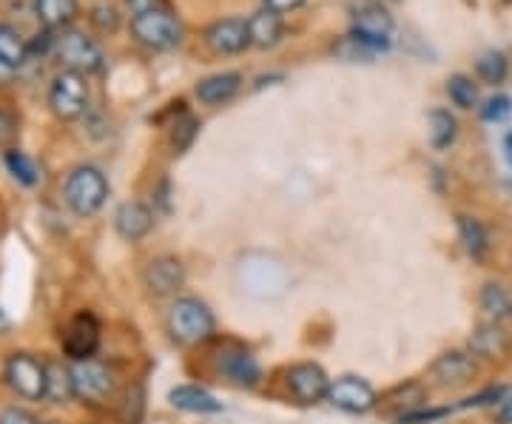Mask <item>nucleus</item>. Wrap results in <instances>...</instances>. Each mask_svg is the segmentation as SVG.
Here are the masks:
<instances>
[{
  "instance_id": "nucleus-1",
  "label": "nucleus",
  "mask_w": 512,
  "mask_h": 424,
  "mask_svg": "<svg viewBox=\"0 0 512 424\" xmlns=\"http://www.w3.org/2000/svg\"><path fill=\"white\" fill-rule=\"evenodd\" d=\"M165 325H168V333H171V342H177L180 348L205 345L217 333V319L211 314V308L202 299H197V296L174 299Z\"/></svg>"
},
{
  "instance_id": "nucleus-2",
  "label": "nucleus",
  "mask_w": 512,
  "mask_h": 424,
  "mask_svg": "<svg viewBox=\"0 0 512 424\" xmlns=\"http://www.w3.org/2000/svg\"><path fill=\"white\" fill-rule=\"evenodd\" d=\"M350 40L367 49L370 55H382L393 43V15L379 0H359L350 9Z\"/></svg>"
},
{
  "instance_id": "nucleus-3",
  "label": "nucleus",
  "mask_w": 512,
  "mask_h": 424,
  "mask_svg": "<svg viewBox=\"0 0 512 424\" xmlns=\"http://www.w3.org/2000/svg\"><path fill=\"white\" fill-rule=\"evenodd\" d=\"M63 197L77 217H94L109 200V180L97 166H77L63 183Z\"/></svg>"
},
{
  "instance_id": "nucleus-4",
  "label": "nucleus",
  "mask_w": 512,
  "mask_h": 424,
  "mask_svg": "<svg viewBox=\"0 0 512 424\" xmlns=\"http://www.w3.org/2000/svg\"><path fill=\"white\" fill-rule=\"evenodd\" d=\"M131 37L151 52H171L183 43V23L168 9H148L131 18Z\"/></svg>"
},
{
  "instance_id": "nucleus-5",
  "label": "nucleus",
  "mask_w": 512,
  "mask_h": 424,
  "mask_svg": "<svg viewBox=\"0 0 512 424\" xmlns=\"http://www.w3.org/2000/svg\"><path fill=\"white\" fill-rule=\"evenodd\" d=\"M3 379L9 390L26 402L46 399V362L35 359L32 353H12L3 365Z\"/></svg>"
},
{
  "instance_id": "nucleus-6",
  "label": "nucleus",
  "mask_w": 512,
  "mask_h": 424,
  "mask_svg": "<svg viewBox=\"0 0 512 424\" xmlns=\"http://www.w3.org/2000/svg\"><path fill=\"white\" fill-rule=\"evenodd\" d=\"M49 109L55 111L60 120H77L89 109V83L86 74L80 72H63L57 74L49 86Z\"/></svg>"
},
{
  "instance_id": "nucleus-7",
  "label": "nucleus",
  "mask_w": 512,
  "mask_h": 424,
  "mask_svg": "<svg viewBox=\"0 0 512 424\" xmlns=\"http://www.w3.org/2000/svg\"><path fill=\"white\" fill-rule=\"evenodd\" d=\"M72 382L74 399H80L86 405H106L114 396V373L100 359L72 362Z\"/></svg>"
},
{
  "instance_id": "nucleus-8",
  "label": "nucleus",
  "mask_w": 512,
  "mask_h": 424,
  "mask_svg": "<svg viewBox=\"0 0 512 424\" xmlns=\"http://www.w3.org/2000/svg\"><path fill=\"white\" fill-rule=\"evenodd\" d=\"M328 402L342 413L365 416V413L379 407V396H376L373 385L362 376H339V379L330 382Z\"/></svg>"
},
{
  "instance_id": "nucleus-9",
  "label": "nucleus",
  "mask_w": 512,
  "mask_h": 424,
  "mask_svg": "<svg viewBox=\"0 0 512 424\" xmlns=\"http://www.w3.org/2000/svg\"><path fill=\"white\" fill-rule=\"evenodd\" d=\"M60 345L63 353L69 356V362H83V359H94V353L100 348V322L97 316L89 311L74 314L66 328L60 331Z\"/></svg>"
},
{
  "instance_id": "nucleus-10",
  "label": "nucleus",
  "mask_w": 512,
  "mask_h": 424,
  "mask_svg": "<svg viewBox=\"0 0 512 424\" xmlns=\"http://www.w3.org/2000/svg\"><path fill=\"white\" fill-rule=\"evenodd\" d=\"M55 52L60 57V63L69 69V72L80 74H94L103 69V49L94 43L92 37H86L83 32H63L57 37Z\"/></svg>"
},
{
  "instance_id": "nucleus-11",
  "label": "nucleus",
  "mask_w": 512,
  "mask_h": 424,
  "mask_svg": "<svg viewBox=\"0 0 512 424\" xmlns=\"http://www.w3.org/2000/svg\"><path fill=\"white\" fill-rule=\"evenodd\" d=\"M330 379L322 365L316 362H299V365H291L288 373H285V385H288V393L299 405H319V402H328V390Z\"/></svg>"
},
{
  "instance_id": "nucleus-12",
  "label": "nucleus",
  "mask_w": 512,
  "mask_h": 424,
  "mask_svg": "<svg viewBox=\"0 0 512 424\" xmlns=\"http://www.w3.org/2000/svg\"><path fill=\"white\" fill-rule=\"evenodd\" d=\"M205 43L214 55H239L251 46V32L248 20L242 18H222L214 20L205 29Z\"/></svg>"
},
{
  "instance_id": "nucleus-13",
  "label": "nucleus",
  "mask_w": 512,
  "mask_h": 424,
  "mask_svg": "<svg viewBox=\"0 0 512 424\" xmlns=\"http://www.w3.org/2000/svg\"><path fill=\"white\" fill-rule=\"evenodd\" d=\"M217 370L222 373V379H228L237 388H256L259 379H262V370H259L256 356H251L245 348H237V345L220 351V356H217Z\"/></svg>"
},
{
  "instance_id": "nucleus-14",
  "label": "nucleus",
  "mask_w": 512,
  "mask_h": 424,
  "mask_svg": "<svg viewBox=\"0 0 512 424\" xmlns=\"http://www.w3.org/2000/svg\"><path fill=\"white\" fill-rule=\"evenodd\" d=\"M430 376L439 382L441 388H464V385H470V382L476 379L478 368L470 353L450 351L441 353L439 359L433 362Z\"/></svg>"
},
{
  "instance_id": "nucleus-15",
  "label": "nucleus",
  "mask_w": 512,
  "mask_h": 424,
  "mask_svg": "<svg viewBox=\"0 0 512 424\" xmlns=\"http://www.w3.org/2000/svg\"><path fill=\"white\" fill-rule=\"evenodd\" d=\"M146 288L154 296H174L185 285V265L177 257H157L146 265Z\"/></svg>"
},
{
  "instance_id": "nucleus-16",
  "label": "nucleus",
  "mask_w": 512,
  "mask_h": 424,
  "mask_svg": "<svg viewBox=\"0 0 512 424\" xmlns=\"http://www.w3.org/2000/svg\"><path fill=\"white\" fill-rule=\"evenodd\" d=\"M470 353L473 356H481V359H507L512 351V336L498 322H484L478 325L476 331L470 333Z\"/></svg>"
},
{
  "instance_id": "nucleus-17",
  "label": "nucleus",
  "mask_w": 512,
  "mask_h": 424,
  "mask_svg": "<svg viewBox=\"0 0 512 424\" xmlns=\"http://www.w3.org/2000/svg\"><path fill=\"white\" fill-rule=\"evenodd\" d=\"M114 228L128 242H140L154 228V214L143 203H123L114 211Z\"/></svg>"
},
{
  "instance_id": "nucleus-18",
  "label": "nucleus",
  "mask_w": 512,
  "mask_h": 424,
  "mask_svg": "<svg viewBox=\"0 0 512 424\" xmlns=\"http://www.w3.org/2000/svg\"><path fill=\"white\" fill-rule=\"evenodd\" d=\"M379 405L384 407V413L393 422H402L404 416H410V413H416L421 407H427V390L421 388L419 382H407L402 388L390 390Z\"/></svg>"
},
{
  "instance_id": "nucleus-19",
  "label": "nucleus",
  "mask_w": 512,
  "mask_h": 424,
  "mask_svg": "<svg viewBox=\"0 0 512 424\" xmlns=\"http://www.w3.org/2000/svg\"><path fill=\"white\" fill-rule=\"evenodd\" d=\"M239 86H242V77L237 72H222L200 80L194 94L205 106H225V103H231L237 97Z\"/></svg>"
},
{
  "instance_id": "nucleus-20",
  "label": "nucleus",
  "mask_w": 512,
  "mask_h": 424,
  "mask_svg": "<svg viewBox=\"0 0 512 424\" xmlns=\"http://www.w3.org/2000/svg\"><path fill=\"white\" fill-rule=\"evenodd\" d=\"M168 402L185 410V413H200V416H211V413H222V402H217L214 393H208L200 385H177L168 390Z\"/></svg>"
},
{
  "instance_id": "nucleus-21",
  "label": "nucleus",
  "mask_w": 512,
  "mask_h": 424,
  "mask_svg": "<svg viewBox=\"0 0 512 424\" xmlns=\"http://www.w3.org/2000/svg\"><path fill=\"white\" fill-rule=\"evenodd\" d=\"M248 32H251V46L274 49L285 35V23H282V15H276L271 9H259L254 18H248Z\"/></svg>"
},
{
  "instance_id": "nucleus-22",
  "label": "nucleus",
  "mask_w": 512,
  "mask_h": 424,
  "mask_svg": "<svg viewBox=\"0 0 512 424\" xmlns=\"http://www.w3.org/2000/svg\"><path fill=\"white\" fill-rule=\"evenodd\" d=\"M29 57V40L12 23H0V63L18 72L29 63Z\"/></svg>"
},
{
  "instance_id": "nucleus-23",
  "label": "nucleus",
  "mask_w": 512,
  "mask_h": 424,
  "mask_svg": "<svg viewBox=\"0 0 512 424\" xmlns=\"http://www.w3.org/2000/svg\"><path fill=\"white\" fill-rule=\"evenodd\" d=\"M74 399V382H72V365H63L57 359L46 362V402L63 405Z\"/></svg>"
},
{
  "instance_id": "nucleus-24",
  "label": "nucleus",
  "mask_w": 512,
  "mask_h": 424,
  "mask_svg": "<svg viewBox=\"0 0 512 424\" xmlns=\"http://www.w3.org/2000/svg\"><path fill=\"white\" fill-rule=\"evenodd\" d=\"M35 15L49 32L66 29L77 18V0H35Z\"/></svg>"
},
{
  "instance_id": "nucleus-25",
  "label": "nucleus",
  "mask_w": 512,
  "mask_h": 424,
  "mask_svg": "<svg viewBox=\"0 0 512 424\" xmlns=\"http://www.w3.org/2000/svg\"><path fill=\"white\" fill-rule=\"evenodd\" d=\"M458 240L464 245L467 257L484 259L487 251H490V234H487V228L476 217H467V214L458 217Z\"/></svg>"
},
{
  "instance_id": "nucleus-26",
  "label": "nucleus",
  "mask_w": 512,
  "mask_h": 424,
  "mask_svg": "<svg viewBox=\"0 0 512 424\" xmlns=\"http://www.w3.org/2000/svg\"><path fill=\"white\" fill-rule=\"evenodd\" d=\"M458 120L447 109H433L427 114V137L436 151H444L456 143Z\"/></svg>"
},
{
  "instance_id": "nucleus-27",
  "label": "nucleus",
  "mask_w": 512,
  "mask_h": 424,
  "mask_svg": "<svg viewBox=\"0 0 512 424\" xmlns=\"http://www.w3.org/2000/svg\"><path fill=\"white\" fill-rule=\"evenodd\" d=\"M481 311L490 316V322H510L512 319V296L507 294V288H501V285H484V291H481Z\"/></svg>"
},
{
  "instance_id": "nucleus-28",
  "label": "nucleus",
  "mask_w": 512,
  "mask_h": 424,
  "mask_svg": "<svg viewBox=\"0 0 512 424\" xmlns=\"http://www.w3.org/2000/svg\"><path fill=\"white\" fill-rule=\"evenodd\" d=\"M447 97L458 109H478V83L467 74H453V77H447Z\"/></svg>"
},
{
  "instance_id": "nucleus-29",
  "label": "nucleus",
  "mask_w": 512,
  "mask_h": 424,
  "mask_svg": "<svg viewBox=\"0 0 512 424\" xmlns=\"http://www.w3.org/2000/svg\"><path fill=\"white\" fill-rule=\"evenodd\" d=\"M3 166H6V171H9L20 185H26V188H32V185H37V180H40V174H37V166L32 163V157H26V154L18 151V148L3 151Z\"/></svg>"
},
{
  "instance_id": "nucleus-30",
  "label": "nucleus",
  "mask_w": 512,
  "mask_h": 424,
  "mask_svg": "<svg viewBox=\"0 0 512 424\" xmlns=\"http://www.w3.org/2000/svg\"><path fill=\"white\" fill-rule=\"evenodd\" d=\"M476 74L478 80L495 86V83H504V80H507L510 63H507V57L501 55V52H487V55H481L476 60Z\"/></svg>"
},
{
  "instance_id": "nucleus-31",
  "label": "nucleus",
  "mask_w": 512,
  "mask_h": 424,
  "mask_svg": "<svg viewBox=\"0 0 512 424\" xmlns=\"http://www.w3.org/2000/svg\"><path fill=\"white\" fill-rule=\"evenodd\" d=\"M478 114L484 123H504L512 114V97L510 94H495V97H487L481 106H478Z\"/></svg>"
},
{
  "instance_id": "nucleus-32",
  "label": "nucleus",
  "mask_w": 512,
  "mask_h": 424,
  "mask_svg": "<svg viewBox=\"0 0 512 424\" xmlns=\"http://www.w3.org/2000/svg\"><path fill=\"white\" fill-rule=\"evenodd\" d=\"M197 131H200V120H194L191 114H180L177 117V123L171 126V146L177 148V151H185V148L194 143V137H197Z\"/></svg>"
},
{
  "instance_id": "nucleus-33",
  "label": "nucleus",
  "mask_w": 512,
  "mask_h": 424,
  "mask_svg": "<svg viewBox=\"0 0 512 424\" xmlns=\"http://www.w3.org/2000/svg\"><path fill=\"white\" fill-rule=\"evenodd\" d=\"M15 140H18V117L12 111L0 109V148L3 151L15 148Z\"/></svg>"
},
{
  "instance_id": "nucleus-34",
  "label": "nucleus",
  "mask_w": 512,
  "mask_h": 424,
  "mask_svg": "<svg viewBox=\"0 0 512 424\" xmlns=\"http://www.w3.org/2000/svg\"><path fill=\"white\" fill-rule=\"evenodd\" d=\"M89 18H92V23L100 29V32H114V29H117V23H120V18H117V9H114V6H106V3L94 6Z\"/></svg>"
},
{
  "instance_id": "nucleus-35",
  "label": "nucleus",
  "mask_w": 512,
  "mask_h": 424,
  "mask_svg": "<svg viewBox=\"0 0 512 424\" xmlns=\"http://www.w3.org/2000/svg\"><path fill=\"white\" fill-rule=\"evenodd\" d=\"M493 422L495 424H512V390H504V396L493 405Z\"/></svg>"
},
{
  "instance_id": "nucleus-36",
  "label": "nucleus",
  "mask_w": 512,
  "mask_h": 424,
  "mask_svg": "<svg viewBox=\"0 0 512 424\" xmlns=\"http://www.w3.org/2000/svg\"><path fill=\"white\" fill-rule=\"evenodd\" d=\"M0 424H37V419L23 407H6L0 413Z\"/></svg>"
},
{
  "instance_id": "nucleus-37",
  "label": "nucleus",
  "mask_w": 512,
  "mask_h": 424,
  "mask_svg": "<svg viewBox=\"0 0 512 424\" xmlns=\"http://www.w3.org/2000/svg\"><path fill=\"white\" fill-rule=\"evenodd\" d=\"M265 3V9H271L276 15H282V12H293V9H299L305 0H262Z\"/></svg>"
},
{
  "instance_id": "nucleus-38",
  "label": "nucleus",
  "mask_w": 512,
  "mask_h": 424,
  "mask_svg": "<svg viewBox=\"0 0 512 424\" xmlns=\"http://www.w3.org/2000/svg\"><path fill=\"white\" fill-rule=\"evenodd\" d=\"M126 6L134 15H140V12H148V9H160V0H126Z\"/></svg>"
},
{
  "instance_id": "nucleus-39",
  "label": "nucleus",
  "mask_w": 512,
  "mask_h": 424,
  "mask_svg": "<svg viewBox=\"0 0 512 424\" xmlns=\"http://www.w3.org/2000/svg\"><path fill=\"white\" fill-rule=\"evenodd\" d=\"M12 77H15V69H9L6 63H0V86H3V83H9Z\"/></svg>"
},
{
  "instance_id": "nucleus-40",
  "label": "nucleus",
  "mask_w": 512,
  "mask_h": 424,
  "mask_svg": "<svg viewBox=\"0 0 512 424\" xmlns=\"http://www.w3.org/2000/svg\"><path fill=\"white\" fill-rule=\"evenodd\" d=\"M504 154H507V163L512 166V131H507V137H504Z\"/></svg>"
},
{
  "instance_id": "nucleus-41",
  "label": "nucleus",
  "mask_w": 512,
  "mask_h": 424,
  "mask_svg": "<svg viewBox=\"0 0 512 424\" xmlns=\"http://www.w3.org/2000/svg\"><path fill=\"white\" fill-rule=\"evenodd\" d=\"M9 328V316L3 314V308H0V331H6Z\"/></svg>"
}]
</instances>
